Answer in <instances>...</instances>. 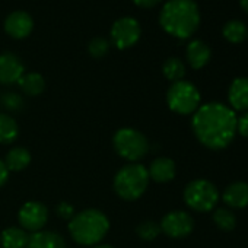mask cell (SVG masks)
I'll list each match as a JSON object with an SVG mask.
<instances>
[{
    "instance_id": "cell-12",
    "label": "cell",
    "mask_w": 248,
    "mask_h": 248,
    "mask_svg": "<svg viewBox=\"0 0 248 248\" xmlns=\"http://www.w3.org/2000/svg\"><path fill=\"white\" fill-rule=\"evenodd\" d=\"M25 73L24 63L12 53L0 54V83L12 85L16 83Z\"/></svg>"
},
{
    "instance_id": "cell-29",
    "label": "cell",
    "mask_w": 248,
    "mask_h": 248,
    "mask_svg": "<svg viewBox=\"0 0 248 248\" xmlns=\"http://www.w3.org/2000/svg\"><path fill=\"white\" fill-rule=\"evenodd\" d=\"M236 132L241 133V136L248 138V112L241 115L236 121Z\"/></svg>"
},
{
    "instance_id": "cell-3",
    "label": "cell",
    "mask_w": 248,
    "mask_h": 248,
    "mask_svg": "<svg viewBox=\"0 0 248 248\" xmlns=\"http://www.w3.org/2000/svg\"><path fill=\"white\" fill-rule=\"evenodd\" d=\"M108 229L109 220L98 209L82 210L69 222V232L80 245H96L107 235Z\"/></svg>"
},
{
    "instance_id": "cell-15",
    "label": "cell",
    "mask_w": 248,
    "mask_h": 248,
    "mask_svg": "<svg viewBox=\"0 0 248 248\" xmlns=\"http://www.w3.org/2000/svg\"><path fill=\"white\" fill-rule=\"evenodd\" d=\"M25 248H66V244L57 232L38 231L28 236Z\"/></svg>"
},
{
    "instance_id": "cell-10",
    "label": "cell",
    "mask_w": 248,
    "mask_h": 248,
    "mask_svg": "<svg viewBox=\"0 0 248 248\" xmlns=\"http://www.w3.org/2000/svg\"><path fill=\"white\" fill-rule=\"evenodd\" d=\"M159 226L161 231L171 238H186L191 233L194 228V222L187 212L172 210L162 217Z\"/></svg>"
},
{
    "instance_id": "cell-27",
    "label": "cell",
    "mask_w": 248,
    "mask_h": 248,
    "mask_svg": "<svg viewBox=\"0 0 248 248\" xmlns=\"http://www.w3.org/2000/svg\"><path fill=\"white\" fill-rule=\"evenodd\" d=\"M3 104L6 105L8 109L16 111V109H19V107L22 105V99H21V96L16 95V93H6V95L3 96Z\"/></svg>"
},
{
    "instance_id": "cell-4",
    "label": "cell",
    "mask_w": 248,
    "mask_h": 248,
    "mask_svg": "<svg viewBox=\"0 0 248 248\" xmlns=\"http://www.w3.org/2000/svg\"><path fill=\"white\" fill-rule=\"evenodd\" d=\"M149 174L148 168L135 162L124 165L118 170L114 177V190L123 200H138L146 191L149 186Z\"/></svg>"
},
{
    "instance_id": "cell-30",
    "label": "cell",
    "mask_w": 248,
    "mask_h": 248,
    "mask_svg": "<svg viewBox=\"0 0 248 248\" xmlns=\"http://www.w3.org/2000/svg\"><path fill=\"white\" fill-rule=\"evenodd\" d=\"M8 178H9V171H8V168H6L5 162H3L2 159H0V188H2V187L6 184Z\"/></svg>"
},
{
    "instance_id": "cell-23",
    "label": "cell",
    "mask_w": 248,
    "mask_h": 248,
    "mask_svg": "<svg viewBox=\"0 0 248 248\" xmlns=\"http://www.w3.org/2000/svg\"><path fill=\"white\" fill-rule=\"evenodd\" d=\"M162 72H164V76L168 80H171V82H180V80H183V78L186 75V66H184V63L180 59L170 57L164 63Z\"/></svg>"
},
{
    "instance_id": "cell-25",
    "label": "cell",
    "mask_w": 248,
    "mask_h": 248,
    "mask_svg": "<svg viewBox=\"0 0 248 248\" xmlns=\"http://www.w3.org/2000/svg\"><path fill=\"white\" fill-rule=\"evenodd\" d=\"M138 235L145 239V241H152L155 239L159 233H161V226L159 223L156 222H152V220H146L143 223H140L136 229Z\"/></svg>"
},
{
    "instance_id": "cell-20",
    "label": "cell",
    "mask_w": 248,
    "mask_h": 248,
    "mask_svg": "<svg viewBox=\"0 0 248 248\" xmlns=\"http://www.w3.org/2000/svg\"><path fill=\"white\" fill-rule=\"evenodd\" d=\"M21 89L28 95V96H37L41 95L46 89V80L40 73L31 72V73H24V76L18 80Z\"/></svg>"
},
{
    "instance_id": "cell-1",
    "label": "cell",
    "mask_w": 248,
    "mask_h": 248,
    "mask_svg": "<svg viewBox=\"0 0 248 248\" xmlns=\"http://www.w3.org/2000/svg\"><path fill=\"white\" fill-rule=\"evenodd\" d=\"M238 117L235 111L220 102H209L197 108L191 127L197 140L213 151L226 148L236 135Z\"/></svg>"
},
{
    "instance_id": "cell-11",
    "label": "cell",
    "mask_w": 248,
    "mask_h": 248,
    "mask_svg": "<svg viewBox=\"0 0 248 248\" xmlns=\"http://www.w3.org/2000/svg\"><path fill=\"white\" fill-rule=\"evenodd\" d=\"M34 30V21L30 14L16 11L12 12L5 21V31L9 37L15 40L27 38Z\"/></svg>"
},
{
    "instance_id": "cell-6",
    "label": "cell",
    "mask_w": 248,
    "mask_h": 248,
    "mask_svg": "<svg viewBox=\"0 0 248 248\" xmlns=\"http://www.w3.org/2000/svg\"><path fill=\"white\" fill-rule=\"evenodd\" d=\"M167 104L177 114H193L200 107V92L187 80L174 82L167 92Z\"/></svg>"
},
{
    "instance_id": "cell-22",
    "label": "cell",
    "mask_w": 248,
    "mask_h": 248,
    "mask_svg": "<svg viewBox=\"0 0 248 248\" xmlns=\"http://www.w3.org/2000/svg\"><path fill=\"white\" fill-rule=\"evenodd\" d=\"M222 34H223V38L226 41H229L232 44H239L248 37V30L241 21L233 19V21H229L225 24Z\"/></svg>"
},
{
    "instance_id": "cell-17",
    "label": "cell",
    "mask_w": 248,
    "mask_h": 248,
    "mask_svg": "<svg viewBox=\"0 0 248 248\" xmlns=\"http://www.w3.org/2000/svg\"><path fill=\"white\" fill-rule=\"evenodd\" d=\"M210 48L206 43L200 41V40H194L187 46V60L188 64L193 69H202L204 67L209 60H210Z\"/></svg>"
},
{
    "instance_id": "cell-2",
    "label": "cell",
    "mask_w": 248,
    "mask_h": 248,
    "mask_svg": "<svg viewBox=\"0 0 248 248\" xmlns=\"http://www.w3.org/2000/svg\"><path fill=\"white\" fill-rule=\"evenodd\" d=\"M159 24L175 38H190L200 25L199 8L194 0H170L161 11Z\"/></svg>"
},
{
    "instance_id": "cell-24",
    "label": "cell",
    "mask_w": 248,
    "mask_h": 248,
    "mask_svg": "<svg viewBox=\"0 0 248 248\" xmlns=\"http://www.w3.org/2000/svg\"><path fill=\"white\" fill-rule=\"evenodd\" d=\"M213 222L222 231H232L236 225V217L229 209H216L213 212Z\"/></svg>"
},
{
    "instance_id": "cell-21",
    "label": "cell",
    "mask_w": 248,
    "mask_h": 248,
    "mask_svg": "<svg viewBox=\"0 0 248 248\" xmlns=\"http://www.w3.org/2000/svg\"><path fill=\"white\" fill-rule=\"evenodd\" d=\"M19 135L18 123L9 115L0 112V143L9 145L12 143Z\"/></svg>"
},
{
    "instance_id": "cell-28",
    "label": "cell",
    "mask_w": 248,
    "mask_h": 248,
    "mask_svg": "<svg viewBox=\"0 0 248 248\" xmlns=\"http://www.w3.org/2000/svg\"><path fill=\"white\" fill-rule=\"evenodd\" d=\"M57 215L63 219H72L75 216V209L70 203L67 202H62L59 206H57Z\"/></svg>"
},
{
    "instance_id": "cell-18",
    "label": "cell",
    "mask_w": 248,
    "mask_h": 248,
    "mask_svg": "<svg viewBox=\"0 0 248 248\" xmlns=\"http://www.w3.org/2000/svg\"><path fill=\"white\" fill-rule=\"evenodd\" d=\"M28 233L22 228L11 226L6 228L0 235V244L2 248H25L28 242Z\"/></svg>"
},
{
    "instance_id": "cell-33",
    "label": "cell",
    "mask_w": 248,
    "mask_h": 248,
    "mask_svg": "<svg viewBox=\"0 0 248 248\" xmlns=\"http://www.w3.org/2000/svg\"><path fill=\"white\" fill-rule=\"evenodd\" d=\"M93 248H114V247H111V245H96Z\"/></svg>"
},
{
    "instance_id": "cell-14",
    "label": "cell",
    "mask_w": 248,
    "mask_h": 248,
    "mask_svg": "<svg viewBox=\"0 0 248 248\" xmlns=\"http://www.w3.org/2000/svg\"><path fill=\"white\" fill-rule=\"evenodd\" d=\"M223 202L232 209H242L248 206V184L242 181L229 184L223 191Z\"/></svg>"
},
{
    "instance_id": "cell-13",
    "label": "cell",
    "mask_w": 248,
    "mask_h": 248,
    "mask_svg": "<svg viewBox=\"0 0 248 248\" xmlns=\"http://www.w3.org/2000/svg\"><path fill=\"white\" fill-rule=\"evenodd\" d=\"M229 104L236 111L248 109V78H236L228 92Z\"/></svg>"
},
{
    "instance_id": "cell-9",
    "label": "cell",
    "mask_w": 248,
    "mask_h": 248,
    "mask_svg": "<svg viewBox=\"0 0 248 248\" xmlns=\"http://www.w3.org/2000/svg\"><path fill=\"white\" fill-rule=\"evenodd\" d=\"M18 220H19L22 229L31 231V232H38L46 226V223L48 220V210L43 203L31 200V202H27L25 204H22V207L19 209Z\"/></svg>"
},
{
    "instance_id": "cell-26",
    "label": "cell",
    "mask_w": 248,
    "mask_h": 248,
    "mask_svg": "<svg viewBox=\"0 0 248 248\" xmlns=\"http://www.w3.org/2000/svg\"><path fill=\"white\" fill-rule=\"evenodd\" d=\"M109 50V43L105 40V38H101V37H96V38H92L89 41V46H88V51L92 57L95 59H101L104 57Z\"/></svg>"
},
{
    "instance_id": "cell-7",
    "label": "cell",
    "mask_w": 248,
    "mask_h": 248,
    "mask_svg": "<svg viewBox=\"0 0 248 248\" xmlns=\"http://www.w3.org/2000/svg\"><path fill=\"white\" fill-rule=\"evenodd\" d=\"M184 200L186 204L196 212H209L217 204L219 193L210 181L199 178L186 186Z\"/></svg>"
},
{
    "instance_id": "cell-19",
    "label": "cell",
    "mask_w": 248,
    "mask_h": 248,
    "mask_svg": "<svg viewBox=\"0 0 248 248\" xmlns=\"http://www.w3.org/2000/svg\"><path fill=\"white\" fill-rule=\"evenodd\" d=\"M31 164V154L28 149L25 148H14L8 152L6 159H5V165L8 168V171H22L25 170L28 165Z\"/></svg>"
},
{
    "instance_id": "cell-8",
    "label": "cell",
    "mask_w": 248,
    "mask_h": 248,
    "mask_svg": "<svg viewBox=\"0 0 248 248\" xmlns=\"http://www.w3.org/2000/svg\"><path fill=\"white\" fill-rule=\"evenodd\" d=\"M142 35L140 24L130 16H124L115 21L111 27V40L118 50L133 47Z\"/></svg>"
},
{
    "instance_id": "cell-31",
    "label": "cell",
    "mask_w": 248,
    "mask_h": 248,
    "mask_svg": "<svg viewBox=\"0 0 248 248\" xmlns=\"http://www.w3.org/2000/svg\"><path fill=\"white\" fill-rule=\"evenodd\" d=\"M135 5H138L139 8H145V9H149V8H154L156 6L161 0H133Z\"/></svg>"
},
{
    "instance_id": "cell-5",
    "label": "cell",
    "mask_w": 248,
    "mask_h": 248,
    "mask_svg": "<svg viewBox=\"0 0 248 248\" xmlns=\"http://www.w3.org/2000/svg\"><path fill=\"white\" fill-rule=\"evenodd\" d=\"M112 145L118 156L135 164L140 161L149 152V142L146 136L132 127H123L115 132L112 138Z\"/></svg>"
},
{
    "instance_id": "cell-16",
    "label": "cell",
    "mask_w": 248,
    "mask_h": 248,
    "mask_svg": "<svg viewBox=\"0 0 248 248\" xmlns=\"http://www.w3.org/2000/svg\"><path fill=\"white\" fill-rule=\"evenodd\" d=\"M148 174L156 183H168L175 177V162L170 158H156L148 168Z\"/></svg>"
},
{
    "instance_id": "cell-32",
    "label": "cell",
    "mask_w": 248,
    "mask_h": 248,
    "mask_svg": "<svg viewBox=\"0 0 248 248\" xmlns=\"http://www.w3.org/2000/svg\"><path fill=\"white\" fill-rule=\"evenodd\" d=\"M239 3H241V8L248 14V0H239Z\"/></svg>"
}]
</instances>
